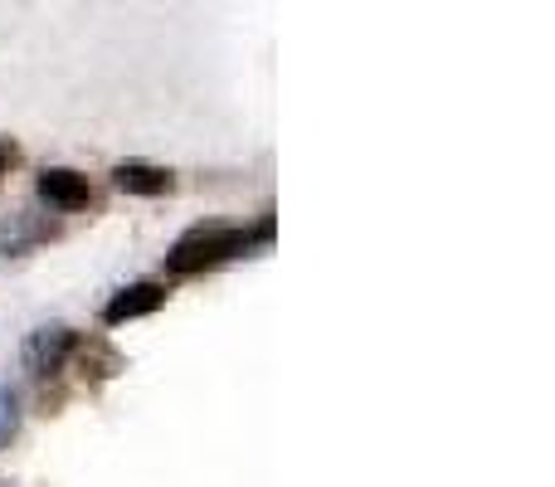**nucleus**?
I'll use <instances>...</instances> for the list:
<instances>
[{"mask_svg":"<svg viewBox=\"0 0 555 487\" xmlns=\"http://www.w3.org/2000/svg\"><path fill=\"white\" fill-rule=\"evenodd\" d=\"M273 234V220H263L259 230H234V225H205V230H191L185 240H176V248L166 254V268L171 273H205V268H220L230 258L249 254L259 240Z\"/></svg>","mask_w":555,"mask_h":487,"instance_id":"obj_1","label":"nucleus"},{"mask_svg":"<svg viewBox=\"0 0 555 487\" xmlns=\"http://www.w3.org/2000/svg\"><path fill=\"white\" fill-rule=\"evenodd\" d=\"M78 351V336L68 332V326H39V332H29V342H25V366L35 375H54V371H64V361Z\"/></svg>","mask_w":555,"mask_h":487,"instance_id":"obj_2","label":"nucleus"},{"mask_svg":"<svg viewBox=\"0 0 555 487\" xmlns=\"http://www.w3.org/2000/svg\"><path fill=\"white\" fill-rule=\"evenodd\" d=\"M39 201L54 205V210H83L93 201V185L68 166H49V171H39Z\"/></svg>","mask_w":555,"mask_h":487,"instance_id":"obj_3","label":"nucleus"},{"mask_svg":"<svg viewBox=\"0 0 555 487\" xmlns=\"http://www.w3.org/2000/svg\"><path fill=\"white\" fill-rule=\"evenodd\" d=\"M162 303H166V287L162 283H132V287H122V293L103 307V322L107 326H122V322H132V317L156 312Z\"/></svg>","mask_w":555,"mask_h":487,"instance_id":"obj_4","label":"nucleus"},{"mask_svg":"<svg viewBox=\"0 0 555 487\" xmlns=\"http://www.w3.org/2000/svg\"><path fill=\"white\" fill-rule=\"evenodd\" d=\"M113 185L127 195H166L171 191V171H166V166H152V162H122L113 171Z\"/></svg>","mask_w":555,"mask_h":487,"instance_id":"obj_5","label":"nucleus"},{"mask_svg":"<svg viewBox=\"0 0 555 487\" xmlns=\"http://www.w3.org/2000/svg\"><path fill=\"white\" fill-rule=\"evenodd\" d=\"M15 430H20V400H15V390L0 385V449L15 439Z\"/></svg>","mask_w":555,"mask_h":487,"instance_id":"obj_6","label":"nucleus"},{"mask_svg":"<svg viewBox=\"0 0 555 487\" xmlns=\"http://www.w3.org/2000/svg\"><path fill=\"white\" fill-rule=\"evenodd\" d=\"M15 162H20V146L0 137V176H5V171H10V166H15Z\"/></svg>","mask_w":555,"mask_h":487,"instance_id":"obj_7","label":"nucleus"}]
</instances>
